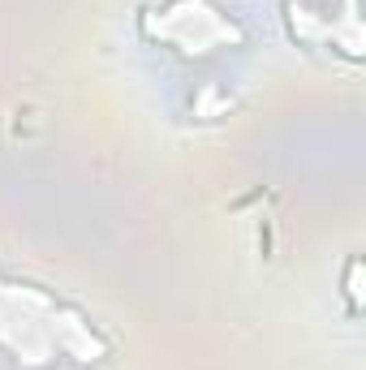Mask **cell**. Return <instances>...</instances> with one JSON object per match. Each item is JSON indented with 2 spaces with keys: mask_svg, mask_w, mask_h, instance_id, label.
<instances>
[{
  "mask_svg": "<svg viewBox=\"0 0 366 370\" xmlns=\"http://www.w3.org/2000/svg\"><path fill=\"white\" fill-rule=\"evenodd\" d=\"M259 246H263V254H267V246H272V229H267V224L259 229Z\"/></svg>",
  "mask_w": 366,
  "mask_h": 370,
  "instance_id": "1",
  "label": "cell"
}]
</instances>
